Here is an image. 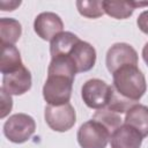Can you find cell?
<instances>
[{"mask_svg":"<svg viewBox=\"0 0 148 148\" xmlns=\"http://www.w3.org/2000/svg\"><path fill=\"white\" fill-rule=\"evenodd\" d=\"M113 89L123 97L135 103L145 95L147 90L146 77L138 66L126 65L117 69L112 74Z\"/></svg>","mask_w":148,"mask_h":148,"instance_id":"obj_1","label":"cell"},{"mask_svg":"<svg viewBox=\"0 0 148 148\" xmlns=\"http://www.w3.org/2000/svg\"><path fill=\"white\" fill-rule=\"evenodd\" d=\"M32 84L31 73L23 65L15 72L8 73L2 77V89L6 90L9 95H23L30 90Z\"/></svg>","mask_w":148,"mask_h":148,"instance_id":"obj_9","label":"cell"},{"mask_svg":"<svg viewBox=\"0 0 148 148\" xmlns=\"http://www.w3.org/2000/svg\"><path fill=\"white\" fill-rule=\"evenodd\" d=\"M44 118L49 127L56 132H67L76 123V112L67 103L64 105H47L44 111Z\"/></svg>","mask_w":148,"mask_h":148,"instance_id":"obj_6","label":"cell"},{"mask_svg":"<svg viewBox=\"0 0 148 148\" xmlns=\"http://www.w3.org/2000/svg\"><path fill=\"white\" fill-rule=\"evenodd\" d=\"M148 6V1H110L103 0L104 13L117 20H125L132 16L138 7Z\"/></svg>","mask_w":148,"mask_h":148,"instance_id":"obj_12","label":"cell"},{"mask_svg":"<svg viewBox=\"0 0 148 148\" xmlns=\"http://www.w3.org/2000/svg\"><path fill=\"white\" fill-rule=\"evenodd\" d=\"M79 40L80 38L71 31H62L58 34L50 43L51 58H54L58 56H68L73 46Z\"/></svg>","mask_w":148,"mask_h":148,"instance_id":"obj_14","label":"cell"},{"mask_svg":"<svg viewBox=\"0 0 148 148\" xmlns=\"http://www.w3.org/2000/svg\"><path fill=\"white\" fill-rule=\"evenodd\" d=\"M111 94V86L101 79H90L81 88V97L84 104L90 109L106 108Z\"/></svg>","mask_w":148,"mask_h":148,"instance_id":"obj_5","label":"cell"},{"mask_svg":"<svg viewBox=\"0 0 148 148\" xmlns=\"http://www.w3.org/2000/svg\"><path fill=\"white\" fill-rule=\"evenodd\" d=\"M139 57L134 47L127 43H116L106 52L105 64L108 71L113 74L117 69L126 65L138 66Z\"/></svg>","mask_w":148,"mask_h":148,"instance_id":"obj_7","label":"cell"},{"mask_svg":"<svg viewBox=\"0 0 148 148\" xmlns=\"http://www.w3.org/2000/svg\"><path fill=\"white\" fill-rule=\"evenodd\" d=\"M36 131L35 119L27 113L12 114L3 124V134L13 143L27 142Z\"/></svg>","mask_w":148,"mask_h":148,"instance_id":"obj_3","label":"cell"},{"mask_svg":"<svg viewBox=\"0 0 148 148\" xmlns=\"http://www.w3.org/2000/svg\"><path fill=\"white\" fill-rule=\"evenodd\" d=\"M64 22L61 17L52 12L38 14L34 21V30L43 40H52L58 34L62 32Z\"/></svg>","mask_w":148,"mask_h":148,"instance_id":"obj_8","label":"cell"},{"mask_svg":"<svg viewBox=\"0 0 148 148\" xmlns=\"http://www.w3.org/2000/svg\"><path fill=\"white\" fill-rule=\"evenodd\" d=\"M75 5L79 13L88 18H98L104 14L103 1L101 0H79Z\"/></svg>","mask_w":148,"mask_h":148,"instance_id":"obj_18","label":"cell"},{"mask_svg":"<svg viewBox=\"0 0 148 148\" xmlns=\"http://www.w3.org/2000/svg\"><path fill=\"white\" fill-rule=\"evenodd\" d=\"M143 136L132 126L121 125L110 136L111 148H140Z\"/></svg>","mask_w":148,"mask_h":148,"instance_id":"obj_11","label":"cell"},{"mask_svg":"<svg viewBox=\"0 0 148 148\" xmlns=\"http://www.w3.org/2000/svg\"><path fill=\"white\" fill-rule=\"evenodd\" d=\"M91 119L101 123L111 134L116 130H118L123 124V119H121L120 114L110 110V109H108V108L96 110V112L92 114Z\"/></svg>","mask_w":148,"mask_h":148,"instance_id":"obj_17","label":"cell"},{"mask_svg":"<svg viewBox=\"0 0 148 148\" xmlns=\"http://www.w3.org/2000/svg\"><path fill=\"white\" fill-rule=\"evenodd\" d=\"M0 94H1V114L0 118H5L7 114H9V112L12 111L13 108V99H12V95H9L6 90H3L2 88L0 89Z\"/></svg>","mask_w":148,"mask_h":148,"instance_id":"obj_20","label":"cell"},{"mask_svg":"<svg viewBox=\"0 0 148 148\" xmlns=\"http://www.w3.org/2000/svg\"><path fill=\"white\" fill-rule=\"evenodd\" d=\"M124 124L135 128L143 138L148 136V106L143 104L133 105L126 112Z\"/></svg>","mask_w":148,"mask_h":148,"instance_id":"obj_13","label":"cell"},{"mask_svg":"<svg viewBox=\"0 0 148 148\" xmlns=\"http://www.w3.org/2000/svg\"><path fill=\"white\" fill-rule=\"evenodd\" d=\"M142 58H143V61L146 62V65L148 66V42L145 44V46L142 49Z\"/></svg>","mask_w":148,"mask_h":148,"instance_id":"obj_23","label":"cell"},{"mask_svg":"<svg viewBox=\"0 0 148 148\" xmlns=\"http://www.w3.org/2000/svg\"><path fill=\"white\" fill-rule=\"evenodd\" d=\"M74 79L65 75L50 74L43 86V97L49 105H64L72 97Z\"/></svg>","mask_w":148,"mask_h":148,"instance_id":"obj_2","label":"cell"},{"mask_svg":"<svg viewBox=\"0 0 148 148\" xmlns=\"http://www.w3.org/2000/svg\"><path fill=\"white\" fill-rule=\"evenodd\" d=\"M68 57L73 60L76 72L83 73L90 71L96 62V50L95 47L84 40H79L71 52L68 53Z\"/></svg>","mask_w":148,"mask_h":148,"instance_id":"obj_10","label":"cell"},{"mask_svg":"<svg viewBox=\"0 0 148 148\" xmlns=\"http://www.w3.org/2000/svg\"><path fill=\"white\" fill-rule=\"evenodd\" d=\"M21 5V1H1L0 2V6H1V10H3V12H7V10H9V12H12V10H14L16 7H18Z\"/></svg>","mask_w":148,"mask_h":148,"instance_id":"obj_22","label":"cell"},{"mask_svg":"<svg viewBox=\"0 0 148 148\" xmlns=\"http://www.w3.org/2000/svg\"><path fill=\"white\" fill-rule=\"evenodd\" d=\"M23 66L21 54L15 45H1L0 72L6 75Z\"/></svg>","mask_w":148,"mask_h":148,"instance_id":"obj_15","label":"cell"},{"mask_svg":"<svg viewBox=\"0 0 148 148\" xmlns=\"http://www.w3.org/2000/svg\"><path fill=\"white\" fill-rule=\"evenodd\" d=\"M21 23L10 17L0 18V42L1 45H14L21 37Z\"/></svg>","mask_w":148,"mask_h":148,"instance_id":"obj_16","label":"cell"},{"mask_svg":"<svg viewBox=\"0 0 148 148\" xmlns=\"http://www.w3.org/2000/svg\"><path fill=\"white\" fill-rule=\"evenodd\" d=\"M111 133L98 121L90 119L77 130L76 139L81 148H105Z\"/></svg>","mask_w":148,"mask_h":148,"instance_id":"obj_4","label":"cell"},{"mask_svg":"<svg viewBox=\"0 0 148 148\" xmlns=\"http://www.w3.org/2000/svg\"><path fill=\"white\" fill-rule=\"evenodd\" d=\"M138 103L131 101V99H127L125 97H123L121 95H119L114 89L113 87L111 86V94H110V98H109V103L106 105L108 109L121 114L124 112H127L133 105H135Z\"/></svg>","mask_w":148,"mask_h":148,"instance_id":"obj_19","label":"cell"},{"mask_svg":"<svg viewBox=\"0 0 148 148\" xmlns=\"http://www.w3.org/2000/svg\"><path fill=\"white\" fill-rule=\"evenodd\" d=\"M136 24H138L139 29H140L143 34L148 35V10H143V12L138 16V18H136Z\"/></svg>","mask_w":148,"mask_h":148,"instance_id":"obj_21","label":"cell"}]
</instances>
